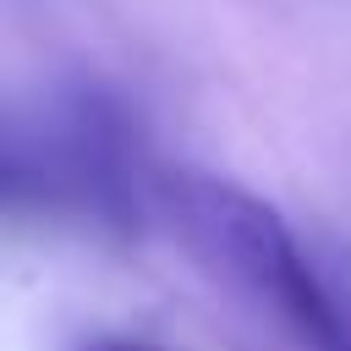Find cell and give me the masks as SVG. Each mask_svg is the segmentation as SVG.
Instances as JSON below:
<instances>
[{
    "mask_svg": "<svg viewBox=\"0 0 351 351\" xmlns=\"http://www.w3.org/2000/svg\"><path fill=\"white\" fill-rule=\"evenodd\" d=\"M186 225L192 236L236 274L247 280L258 296H269L318 351H335L351 340L340 307L329 302V291L318 285V274L307 269V258L296 252L291 225L252 192L230 186V181H186Z\"/></svg>",
    "mask_w": 351,
    "mask_h": 351,
    "instance_id": "1",
    "label": "cell"
},
{
    "mask_svg": "<svg viewBox=\"0 0 351 351\" xmlns=\"http://www.w3.org/2000/svg\"><path fill=\"white\" fill-rule=\"evenodd\" d=\"M88 351H154V346H126V340H99V346H88Z\"/></svg>",
    "mask_w": 351,
    "mask_h": 351,
    "instance_id": "2",
    "label": "cell"
},
{
    "mask_svg": "<svg viewBox=\"0 0 351 351\" xmlns=\"http://www.w3.org/2000/svg\"><path fill=\"white\" fill-rule=\"evenodd\" d=\"M335 351H351V340H346V346H335Z\"/></svg>",
    "mask_w": 351,
    "mask_h": 351,
    "instance_id": "3",
    "label": "cell"
}]
</instances>
